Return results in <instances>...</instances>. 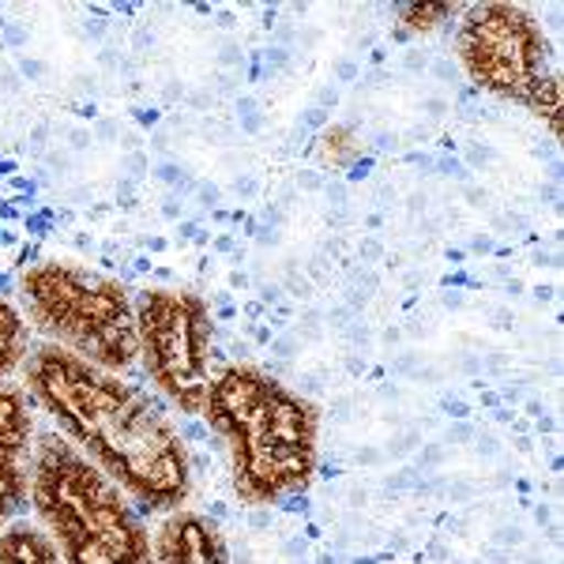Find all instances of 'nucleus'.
Segmentation results:
<instances>
[{
	"label": "nucleus",
	"mask_w": 564,
	"mask_h": 564,
	"mask_svg": "<svg viewBox=\"0 0 564 564\" xmlns=\"http://www.w3.org/2000/svg\"><path fill=\"white\" fill-rule=\"evenodd\" d=\"M459 61L481 90L520 102L561 135V84L542 26L516 4H475L459 23Z\"/></svg>",
	"instance_id": "39448f33"
},
{
	"label": "nucleus",
	"mask_w": 564,
	"mask_h": 564,
	"mask_svg": "<svg viewBox=\"0 0 564 564\" xmlns=\"http://www.w3.org/2000/svg\"><path fill=\"white\" fill-rule=\"evenodd\" d=\"M26 358V321L8 297H0V380L20 369Z\"/></svg>",
	"instance_id": "9d476101"
},
{
	"label": "nucleus",
	"mask_w": 564,
	"mask_h": 564,
	"mask_svg": "<svg viewBox=\"0 0 564 564\" xmlns=\"http://www.w3.org/2000/svg\"><path fill=\"white\" fill-rule=\"evenodd\" d=\"M26 452H31L26 391L0 380V531L26 494Z\"/></svg>",
	"instance_id": "0eeeda50"
},
{
	"label": "nucleus",
	"mask_w": 564,
	"mask_h": 564,
	"mask_svg": "<svg viewBox=\"0 0 564 564\" xmlns=\"http://www.w3.org/2000/svg\"><path fill=\"white\" fill-rule=\"evenodd\" d=\"M151 564H230L218 527L199 512L177 508L151 542Z\"/></svg>",
	"instance_id": "6e6552de"
},
{
	"label": "nucleus",
	"mask_w": 564,
	"mask_h": 564,
	"mask_svg": "<svg viewBox=\"0 0 564 564\" xmlns=\"http://www.w3.org/2000/svg\"><path fill=\"white\" fill-rule=\"evenodd\" d=\"M452 8L448 4H425V8H403V20H414L406 23L411 31H430V20H448Z\"/></svg>",
	"instance_id": "f8f14e48"
},
{
	"label": "nucleus",
	"mask_w": 564,
	"mask_h": 564,
	"mask_svg": "<svg viewBox=\"0 0 564 564\" xmlns=\"http://www.w3.org/2000/svg\"><path fill=\"white\" fill-rule=\"evenodd\" d=\"M0 564H65V557L50 531L20 520L0 531Z\"/></svg>",
	"instance_id": "1a4fd4ad"
},
{
	"label": "nucleus",
	"mask_w": 564,
	"mask_h": 564,
	"mask_svg": "<svg viewBox=\"0 0 564 564\" xmlns=\"http://www.w3.org/2000/svg\"><path fill=\"white\" fill-rule=\"evenodd\" d=\"M26 489L65 564H151V534L132 497L65 436L39 441Z\"/></svg>",
	"instance_id": "7ed1b4c3"
},
{
	"label": "nucleus",
	"mask_w": 564,
	"mask_h": 564,
	"mask_svg": "<svg viewBox=\"0 0 564 564\" xmlns=\"http://www.w3.org/2000/svg\"><path fill=\"white\" fill-rule=\"evenodd\" d=\"M347 143H354V135L347 129H332L324 135V159L335 162V166H343V162H350L358 151H347Z\"/></svg>",
	"instance_id": "9b49d317"
},
{
	"label": "nucleus",
	"mask_w": 564,
	"mask_h": 564,
	"mask_svg": "<svg viewBox=\"0 0 564 564\" xmlns=\"http://www.w3.org/2000/svg\"><path fill=\"white\" fill-rule=\"evenodd\" d=\"M207 425L226 441L241 505L263 508L302 494L316 475V411L263 369L230 366L212 377Z\"/></svg>",
	"instance_id": "f03ea898"
},
{
	"label": "nucleus",
	"mask_w": 564,
	"mask_h": 564,
	"mask_svg": "<svg viewBox=\"0 0 564 564\" xmlns=\"http://www.w3.org/2000/svg\"><path fill=\"white\" fill-rule=\"evenodd\" d=\"M23 380L65 441L76 444L135 505L148 512H177L188 500V448L177 425L143 388L90 366L57 343L26 350Z\"/></svg>",
	"instance_id": "f257e3e1"
},
{
	"label": "nucleus",
	"mask_w": 564,
	"mask_h": 564,
	"mask_svg": "<svg viewBox=\"0 0 564 564\" xmlns=\"http://www.w3.org/2000/svg\"><path fill=\"white\" fill-rule=\"evenodd\" d=\"M26 321L90 366L124 372L140 358L135 343V302L117 279L98 275L84 263L42 260L20 279Z\"/></svg>",
	"instance_id": "20e7f679"
},
{
	"label": "nucleus",
	"mask_w": 564,
	"mask_h": 564,
	"mask_svg": "<svg viewBox=\"0 0 564 564\" xmlns=\"http://www.w3.org/2000/svg\"><path fill=\"white\" fill-rule=\"evenodd\" d=\"M135 343L151 384L181 414H204L212 388V308L193 290H143L135 297Z\"/></svg>",
	"instance_id": "423d86ee"
}]
</instances>
